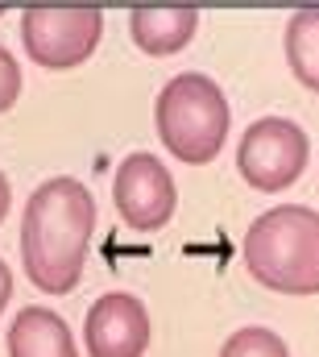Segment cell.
Here are the masks:
<instances>
[{
  "mask_svg": "<svg viewBox=\"0 0 319 357\" xmlns=\"http://www.w3.org/2000/svg\"><path fill=\"white\" fill-rule=\"evenodd\" d=\"M116 212L129 229H141V233H154L162 229L170 216H174V178L162 167V158L154 154H129L120 167H116Z\"/></svg>",
  "mask_w": 319,
  "mask_h": 357,
  "instance_id": "6",
  "label": "cell"
},
{
  "mask_svg": "<svg viewBox=\"0 0 319 357\" xmlns=\"http://www.w3.org/2000/svg\"><path fill=\"white\" fill-rule=\"evenodd\" d=\"M17 96H21V67H17V59L0 46V112H8V108L17 104Z\"/></svg>",
  "mask_w": 319,
  "mask_h": 357,
  "instance_id": "12",
  "label": "cell"
},
{
  "mask_svg": "<svg viewBox=\"0 0 319 357\" xmlns=\"http://www.w3.org/2000/svg\"><path fill=\"white\" fill-rule=\"evenodd\" d=\"M8 357H79L75 337L50 307H25L8 324Z\"/></svg>",
  "mask_w": 319,
  "mask_h": 357,
  "instance_id": "8",
  "label": "cell"
},
{
  "mask_svg": "<svg viewBox=\"0 0 319 357\" xmlns=\"http://www.w3.org/2000/svg\"><path fill=\"white\" fill-rule=\"evenodd\" d=\"M129 29H133L137 50H146L154 59H166V54H178L195 38L199 8H191V4H182V8H133Z\"/></svg>",
  "mask_w": 319,
  "mask_h": 357,
  "instance_id": "9",
  "label": "cell"
},
{
  "mask_svg": "<svg viewBox=\"0 0 319 357\" xmlns=\"http://www.w3.org/2000/svg\"><path fill=\"white\" fill-rule=\"evenodd\" d=\"M83 337L91 357H141L150 349V312L137 295L112 291L91 303Z\"/></svg>",
  "mask_w": 319,
  "mask_h": 357,
  "instance_id": "7",
  "label": "cell"
},
{
  "mask_svg": "<svg viewBox=\"0 0 319 357\" xmlns=\"http://www.w3.org/2000/svg\"><path fill=\"white\" fill-rule=\"evenodd\" d=\"M95 233V195L79 178H46L21 216V262L38 291H75Z\"/></svg>",
  "mask_w": 319,
  "mask_h": 357,
  "instance_id": "1",
  "label": "cell"
},
{
  "mask_svg": "<svg viewBox=\"0 0 319 357\" xmlns=\"http://www.w3.org/2000/svg\"><path fill=\"white\" fill-rule=\"evenodd\" d=\"M244 266L265 291L316 295L319 291V212L303 204L270 208L244 233Z\"/></svg>",
  "mask_w": 319,
  "mask_h": 357,
  "instance_id": "2",
  "label": "cell"
},
{
  "mask_svg": "<svg viewBox=\"0 0 319 357\" xmlns=\"http://www.w3.org/2000/svg\"><path fill=\"white\" fill-rule=\"evenodd\" d=\"M8 199H13V191H8V178L0 171V220H4V212H8Z\"/></svg>",
  "mask_w": 319,
  "mask_h": 357,
  "instance_id": "14",
  "label": "cell"
},
{
  "mask_svg": "<svg viewBox=\"0 0 319 357\" xmlns=\"http://www.w3.org/2000/svg\"><path fill=\"white\" fill-rule=\"evenodd\" d=\"M154 125L174 158L203 167L220 154L228 137V96L199 71L174 75L154 104Z\"/></svg>",
  "mask_w": 319,
  "mask_h": 357,
  "instance_id": "3",
  "label": "cell"
},
{
  "mask_svg": "<svg viewBox=\"0 0 319 357\" xmlns=\"http://www.w3.org/2000/svg\"><path fill=\"white\" fill-rule=\"evenodd\" d=\"M8 295H13V274L0 262V312H4V303H8Z\"/></svg>",
  "mask_w": 319,
  "mask_h": 357,
  "instance_id": "13",
  "label": "cell"
},
{
  "mask_svg": "<svg viewBox=\"0 0 319 357\" xmlns=\"http://www.w3.org/2000/svg\"><path fill=\"white\" fill-rule=\"evenodd\" d=\"M307 133L286 116H261L244 129L237 146V167L257 191H286L307 167Z\"/></svg>",
  "mask_w": 319,
  "mask_h": 357,
  "instance_id": "5",
  "label": "cell"
},
{
  "mask_svg": "<svg viewBox=\"0 0 319 357\" xmlns=\"http://www.w3.org/2000/svg\"><path fill=\"white\" fill-rule=\"evenodd\" d=\"M104 38V13L100 8H25L21 13V42L38 67L63 71L79 67L95 54Z\"/></svg>",
  "mask_w": 319,
  "mask_h": 357,
  "instance_id": "4",
  "label": "cell"
},
{
  "mask_svg": "<svg viewBox=\"0 0 319 357\" xmlns=\"http://www.w3.org/2000/svg\"><path fill=\"white\" fill-rule=\"evenodd\" d=\"M220 357H290L286 341L270 328H240L224 341Z\"/></svg>",
  "mask_w": 319,
  "mask_h": 357,
  "instance_id": "11",
  "label": "cell"
},
{
  "mask_svg": "<svg viewBox=\"0 0 319 357\" xmlns=\"http://www.w3.org/2000/svg\"><path fill=\"white\" fill-rule=\"evenodd\" d=\"M286 63L303 88L319 91V8H303L286 21Z\"/></svg>",
  "mask_w": 319,
  "mask_h": 357,
  "instance_id": "10",
  "label": "cell"
}]
</instances>
